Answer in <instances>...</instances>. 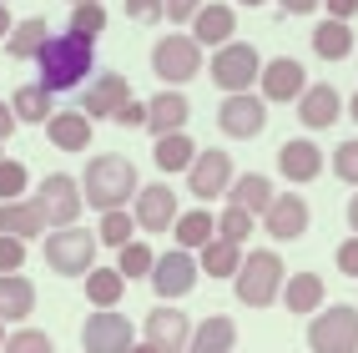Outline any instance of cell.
Here are the masks:
<instances>
[{"instance_id":"6da1fadb","label":"cell","mask_w":358,"mask_h":353,"mask_svg":"<svg viewBox=\"0 0 358 353\" xmlns=\"http://www.w3.org/2000/svg\"><path fill=\"white\" fill-rule=\"evenodd\" d=\"M81 192H86V202L96 207V212H111V207H127L141 192V177H136V167H131L122 152H101V157L86 161Z\"/></svg>"},{"instance_id":"7a4b0ae2","label":"cell","mask_w":358,"mask_h":353,"mask_svg":"<svg viewBox=\"0 0 358 353\" xmlns=\"http://www.w3.org/2000/svg\"><path fill=\"white\" fill-rule=\"evenodd\" d=\"M96 41H86L76 31H66V36H51L41 45V86H51V91H71V86H81L91 76V66H96V51H91Z\"/></svg>"},{"instance_id":"3957f363","label":"cell","mask_w":358,"mask_h":353,"mask_svg":"<svg viewBox=\"0 0 358 353\" xmlns=\"http://www.w3.org/2000/svg\"><path fill=\"white\" fill-rule=\"evenodd\" d=\"M282 282H288V273H282L278 252H248L243 268H237V278H232V288H237V303L268 308L273 298H282Z\"/></svg>"},{"instance_id":"277c9868","label":"cell","mask_w":358,"mask_h":353,"mask_svg":"<svg viewBox=\"0 0 358 353\" xmlns=\"http://www.w3.org/2000/svg\"><path fill=\"white\" fill-rule=\"evenodd\" d=\"M91 257H96V232H86L76 222L45 232V263H51L56 278H86Z\"/></svg>"},{"instance_id":"5b68a950","label":"cell","mask_w":358,"mask_h":353,"mask_svg":"<svg viewBox=\"0 0 358 353\" xmlns=\"http://www.w3.org/2000/svg\"><path fill=\"white\" fill-rule=\"evenodd\" d=\"M207 76H212V86H217V91H227V96H237V91H252L257 76H262L257 45H248V41H227V45H217V56H212Z\"/></svg>"},{"instance_id":"8992f818","label":"cell","mask_w":358,"mask_h":353,"mask_svg":"<svg viewBox=\"0 0 358 353\" xmlns=\"http://www.w3.org/2000/svg\"><path fill=\"white\" fill-rule=\"evenodd\" d=\"M152 71L166 81V86H187L202 71V45L197 36H162L152 45Z\"/></svg>"},{"instance_id":"52a82bcc","label":"cell","mask_w":358,"mask_h":353,"mask_svg":"<svg viewBox=\"0 0 358 353\" xmlns=\"http://www.w3.org/2000/svg\"><path fill=\"white\" fill-rule=\"evenodd\" d=\"M308 348L313 353H358V308L338 303V308H323L308 328Z\"/></svg>"},{"instance_id":"ba28073f","label":"cell","mask_w":358,"mask_h":353,"mask_svg":"<svg viewBox=\"0 0 358 353\" xmlns=\"http://www.w3.org/2000/svg\"><path fill=\"white\" fill-rule=\"evenodd\" d=\"M197 278H202V263H197V252H187V247H172V252H162L157 257V268H152V288L157 298H187L197 288Z\"/></svg>"},{"instance_id":"9c48e42d","label":"cell","mask_w":358,"mask_h":353,"mask_svg":"<svg viewBox=\"0 0 358 353\" xmlns=\"http://www.w3.org/2000/svg\"><path fill=\"white\" fill-rule=\"evenodd\" d=\"M262 127H268V106L252 91H237V96H227L217 106V131L232 141H252V136H262Z\"/></svg>"},{"instance_id":"30bf717a","label":"cell","mask_w":358,"mask_h":353,"mask_svg":"<svg viewBox=\"0 0 358 353\" xmlns=\"http://www.w3.org/2000/svg\"><path fill=\"white\" fill-rule=\"evenodd\" d=\"M81 348L86 353H127L131 348V318L116 308H96L81 323Z\"/></svg>"},{"instance_id":"8fae6325","label":"cell","mask_w":358,"mask_h":353,"mask_svg":"<svg viewBox=\"0 0 358 353\" xmlns=\"http://www.w3.org/2000/svg\"><path fill=\"white\" fill-rule=\"evenodd\" d=\"M36 202L51 212V227H71V222L81 217V207H86V192H81V182H76V177L51 172V177L36 187Z\"/></svg>"},{"instance_id":"7c38bea8","label":"cell","mask_w":358,"mask_h":353,"mask_svg":"<svg viewBox=\"0 0 358 353\" xmlns=\"http://www.w3.org/2000/svg\"><path fill=\"white\" fill-rule=\"evenodd\" d=\"M232 157L222 152V147H207V152H197V161L187 167V187H192V197L197 202H212L217 192H227L232 187Z\"/></svg>"},{"instance_id":"4fadbf2b","label":"cell","mask_w":358,"mask_h":353,"mask_svg":"<svg viewBox=\"0 0 358 353\" xmlns=\"http://www.w3.org/2000/svg\"><path fill=\"white\" fill-rule=\"evenodd\" d=\"M257 86H262V101H298L308 91V71L293 56H273V61H262Z\"/></svg>"},{"instance_id":"5bb4252c","label":"cell","mask_w":358,"mask_h":353,"mask_svg":"<svg viewBox=\"0 0 358 353\" xmlns=\"http://www.w3.org/2000/svg\"><path fill=\"white\" fill-rule=\"evenodd\" d=\"M127 101H131V86H127V76H122V71H101V76L86 86L81 111L91 116V122H111V116L122 111Z\"/></svg>"},{"instance_id":"9a60e30c","label":"cell","mask_w":358,"mask_h":353,"mask_svg":"<svg viewBox=\"0 0 358 353\" xmlns=\"http://www.w3.org/2000/svg\"><path fill=\"white\" fill-rule=\"evenodd\" d=\"M308 217H313V212H308V202L298 192H278L273 207L262 212V227H268L278 243H298L303 232H308Z\"/></svg>"},{"instance_id":"2e32d148","label":"cell","mask_w":358,"mask_h":353,"mask_svg":"<svg viewBox=\"0 0 358 353\" xmlns=\"http://www.w3.org/2000/svg\"><path fill=\"white\" fill-rule=\"evenodd\" d=\"M278 172H282V182H293V187L313 182L323 172V147H318V141H308V136L282 141V147H278Z\"/></svg>"},{"instance_id":"e0dca14e","label":"cell","mask_w":358,"mask_h":353,"mask_svg":"<svg viewBox=\"0 0 358 353\" xmlns=\"http://www.w3.org/2000/svg\"><path fill=\"white\" fill-rule=\"evenodd\" d=\"M338 111H343V96H338V86H328V81H313L298 96V122L308 131H328L338 122Z\"/></svg>"},{"instance_id":"ac0fdd59","label":"cell","mask_w":358,"mask_h":353,"mask_svg":"<svg viewBox=\"0 0 358 353\" xmlns=\"http://www.w3.org/2000/svg\"><path fill=\"white\" fill-rule=\"evenodd\" d=\"M0 232H15V238H45L51 232V212H45L36 197H15V202H0Z\"/></svg>"},{"instance_id":"d6986e66","label":"cell","mask_w":358,"mask_h":353,"mask_svg":"<svg viewBox=\"0 0 358 353\" xmlns=\"http://www.w3.org/2000/svg\"><path fill=\"white\" fill-rule=\"evenodd\" d=\"M177 222V192L172 187H141L136 192V227L141 232H172Z\"/></svg>"},{"instance_id":"ffe728a7","label":"cell","mask_w":358,"mask_h":353,"mask_svg":"<svg viewBox=\"0 0 358 353\" xmlns=\"http://www.w3.org/2000/svg\"><path fill=\"white\" fill-rule=\"evenodd\" d=\"M187 338H192V323H187L182 308H152L147 313V343H157L162 353H187Z\"/></svg>"},{"instance_id":"44dd1931","label":"cell","mask_w":358,"mask_h":353,"mask_svg":"<svg viewBox=\"0 0 358 353\" xmlns=\"http://www.w3.org/2000/svg\"><path fill=\"white\" fill-rule=\"evenodd\" d=\"M187 116H192V101H187L177 86H166L162 96H152V101H147V131H152V136L182 131V127H187Z\"/></svg>"},{"instance_id":"7402d4cb","label":"cell","mask_w":358,"mask_h":353,"mask_svg":"<svg viewBox=\"0 0 358 353\" xmlns=\"http://www.w3.org/2000/svg\"><path fill=\"white\" fill-rule=\"evenodd\" d=\"M192 36H197V45H227L232 36H237V10L232 6H202L197 15H192Z\"/></svg>"},{"instance_id":"603a6c76","label":"cell","mask_w":358,"mask_h":353,"mask_svg":"<svg viewBox=\"0 0 358 353\" xmlns=\"http://www.w3.org/2000/svg\"><path fill=\"white\" fill-rule=\"evenodd\" d=\"M45 136H51V147H61V152H86L91 147V116L86 111H56L51 122H45Z\"/></svg>"},{"instance_id":"cb8c5ba5","label":"cell","mask_w":358,"mask_h":353,"mask_svg":"<svg viewBox=\"0 0 358 353\" xmlns=\"http://www.w3.org/2000/svg\"><path fill=\"white\" fill-rule=\"evenodd\" d=\"M36 313V282L20 278V273H0V318L20 323Z\"/></svg>"},{"instance_id":"d4e9b609","label":"cell","mask_w":358,"mask_h":353,"mask_svg":"<svg viewBox=\"0 0 358 353\" xmlns=\"http://www.w3.org/2000/svg\"><path fill=\"white\" fill-rule=\"evenodd\" d=\"M237 343V323L222 318V313H212L192 328V338H187V353H232Z\"/></svg>"},{"instance_id":"484cf974","label":"cell","mask_w":358,"mask_h":353,"mask_svg":"<svg viewBox=\"0 0 358 353\" xmlns=\"http://www.w3.org/2000/svg\"><path fill=\"white\" fill-rule=\"evenodd\" d=\"M172 232H177V247H187V252H202L212 238H217V217H212V212H202V207H192V212H177Z\"/></svg>"},{"instance_id":"4316f807","label":"cell","mask_w":358,"mask_h":353,"mask_svg":"<svg viewBox=\"0 0 358 353\" xmlns=\"http://www.w3.org/2000/svg\"><path fill=\"white\" fill-rule=\"evenodd\" d=\"M197 263L207 278H237V268H243V243H232V238H212L202 252H197Z\"/></svg>"},{"instance_id":"83f0119b","label":"cell","mask_w":358,"mask_h":353,"mask_svg":"<svg viewBox=\"0 0 358 353\" xmlns=\"http://www.w3.org/2000/svg\"><path fill=\"white\" fill-rule=\"evenodd\" d=\"M51 96L56 91L51 86H15V96H10V111H15V122H26V127H45L51 122Z\"/></svg>"},{"instance_id":"f1b7e54d","label":"cell","mask_w":358,"mask_h":353,"mask_svg":"<svg viewBox=\"0 0 358 353\" xmlns=\"http://www.w3.org/2000/svg\"><path fill=\"white\" fill-rule=\"evenodd\" d=\"M282 308L288 313H318L323 308V278L318 273H293L282 282Z\"/></svg>"},{"instance_id":"f546056e","label":"cell","mask_w":358,"mask_h":353,"mask_svg":"<svg viewBox=\"0 0 358 353\" xmlns=\"http://www.w3.org/2000/svg\"><path fill=\"white\" fill-rule=\"evenodd\" d=\"M81 282H86L91 308H116V303H122V293H127V273H122V268H91Z\"/></svg>"},{"instance_id":"4dcf8cb0","label":"cell","mask_w":358,"mask_h":353,"mask_svg":"<svg viewBox=\"0 0 358 353\" xmlns=\"http://www.w3.org/2000/svg\"><path fill=\"white\" fill-rule=\"evenodd\" d=\"M313 56L318 61H343V56H353V26L348 20H323V26L313 31Z\"/></svg>"},{"instance_id":"1f68e13d","label":"cell","mask_w":358,"mask_h":353,"mask_svg":"<svg viewBox=\"0 0 358 353\" xmlns=\"http://www.w3.org/2000/svg\"><path fill=\"white\" fill-rule=\"evenodd\" d=\"M45 41H51V26H45L41 15H31V20H15V31L6 36V51H10L15 61H36Z\"/></svg>"},{"instance_id":"d6a6232c","label":"cell","mask_w":358,"mask_h":353,"mask_svg":"<svg viewBox=\"0 0 358 353\" xmlns=\"http://www.w3.org/2000/svg\"><path fill=\"white\" fill-rule=\"evenodd\" d=\"M157 167L162 172H187L197 161V141L187 136V131H166V136H157Z\"/></svg>"},{"instance_id":"836d02e7","label":"cell","mask_w":358,"mask_h":353,"mask_svg":"<svg viewBox=\"0 0 358 353\" xmlns=\"http://www.w3.org/2000/svg\"><path fill=\"white\" fill-rule=\"evenodd\" d=\"M227 197H232L237 207H248V212H268L278 192H273V182L262 177V172H243V177H232Z\"/></svg>"},{"instance_id":"e575fe53","label":"cell","mask_w":358,"mask_h":353,"mask_svg":"<svg viewBox=\"0 0 358 353\" xmlns=\"http://www.w3.org/2000/svg\"><path fill=\"white\" fill-rule=\"evenodd\" d=\"M131 232H136V212L111 207V212H101V222H96V243H106V247H127Z\"/></svg>"},{"instance_id":"d590c367","label":"cell","mask_w":358,"mask_h":353,"mask_svg":"<svg viewBox=\"0 0 358 353\" xmlns=\"http://www.w3.org/2000/svg\"><path fill=\"white\" fill-rule=\"evenodd\" d=\"M116 268H122L127 278H152V268H157V252L147 247V243H127V247H116Z\"/></svg>"},{"instance_id":"8d00e7d4","label":"cell","mask_w":358,"mask_h":353,"mask_svg":"<svg viewBox=\"0 0 358 353\" xmlns=\"http://www.w3.org/2000/svg\"><path fill=\"white\" fill-rule=\"evenodd\" d=\"M252 227H257V212L237 207V202H227V212L217 217V232H222V238H232V243H248V238H252Z\"/></svg>"},{"instance_id":"74e56055","label":"cell","mask_w":358,"mask_h":353,"mask_svg":"<svg viewBox=\"0 0 358 353\" xmlns=\"http://www.w3.org/2000/svg\"><path fill=\"white\" fill-rule=\"evenodd\" d=\"M71 31L86 36V41H96L106 31V10H101V0H91V6H71Z\"/></svg>"},{"instance_id":"f35d334b","label":"cell","mask_w":358,"mask_h":353,"mask_svg":"<svg viewBox=\"0 0 358 353\" xmlns=\"http://www.w3.org/2000/svg\"><path fill=\"white\" fill-rule=\"evenodd\" d=\"M26 182H31L26 161H15V157H0V202H15L20 192H26Z\"/></svg>"},{"instance_id":"ab89813d","label":"cell","mask_w":358,"mask_h":353,"mask_svg":"<svg viewBox=\"0 0 358 353\" xmlns=\"http://www.w3.org/2000/svg\"><path fill=\"white\" fill-rule=\"evenodd\" d=\"M0 353H56V343H51V333H41V328H15Z\"/></svg>"},{"instance_id":"60d3db41","label":"cell","mask_w":358,"mask_h":353,"mask_svg":"<svg viewBox=\"0 0 358 353\" xmlns=\"http://www.w3.org/2000/svg\"><path fill=\"white\" fill-rule=\"evenodd\" d=\"M333 177L358 187V141H338V152H333Z\"/></svg>"},{"instance_id":"b9f144b4","label":"cell","mask_w":358,"mask_h":353,"mask_svg":"<svg viewBox=\"0 0 358 353\" xmlns=\"http://www.w3.org/2000/svg\"><path fill=\"white\" fill-rule=\"evenodd\" d=\"M20 268H26V238L0 232V273H20Z\"/></svg>"},{"instance_id":"7bdbcfd3","label":"cell","mask_w":358,"mask_h":353,"mask_svg":"<svg viewBox=\"0 0 358 353\" xmlns=\"http://www.w3.org/2000/svg\"><path fill=\"white\" fill-rule=\"evenodd\" d=\"M127 15L136 20V26H162L166 6H162V0H127Z\"/></svg>"},{"instance_id":"ee69618b","label":"cell","mask_w":358,"mask_h":353,"mask_svg":"<svg viewBox=\"0 0 358 353\" xmlns=\"http://www.w3.org/2000/svg\"><path fill=\"white\" fill-rule=\"evenodd\" d=\"M162 6H166V20H177V26H182V20H192L207 0H162Z\"/></svg>"},{"instance_id":"f6af8a7d","label":"cell","mask_w":358,"mask_h":353,"mask_svg":"<svg viewBox=\"0 0 358 353\" xmlns=\"http://www.w3.org/2000/svg\"><path fill=\"white\" fill-rule=\"evenodd\" d=\"M111 122H116V127H147V101H127Z\"/></svg>"},{"instance_id":"bcb514c9","label":"cell","mask_w":358,"mask_h":353,"mask_svg":"<svg viewBox=\"0 0 358 353\" xmlns=\"http://www.w3.org/2000/svg\"><path fill=\"white\" fill-rule=\"evenodd\" d=\"M338 273H348V278H358V232L348 243H338Z\"/></svg>"},{"instance_id":"7dc6e473","label":"cell","mask_w":358,"mask_h":353,"mask_svg":"<svg viewBox=\"0 0 358 353\" xmlns=\"http://www.w3.org/2000/svg\"><path fill=\"white\" fill-rule=\"evenodd\" d=\"M323 6H328L333 20H353L358 15V0H323Z\"/></svg>"},{"instance_id":"c3c4849f","label":"cell","mask_w":358,"mask_h":353,"mask_svg":"<svg viewBox=\"0 0 358 353\" xmlns=\"http://www.w3.org/2000/svg\"><path fill=\"white\" fill-rule=\"evenodd\" d=\"M278 6H282V10H288V15H308V10H318V6H323V0H278Z\"/></svg>"},{"instance_id":"681fc988","label":"cell","mask_w":358,"mask_h":353,"mask_svg":"<svg viewBox=\"0 0 358 353\" xmlns=\"http://www.w3.org/2000/svg\"><path fill=\"white\" fill-rule=\"evenodd\" d=\"M15 131V111H10V101H0V141H6Z\"/></svg>"},{"instance_id":"f907efd6","label":"cell","mask_w":358,"mask_h":353,"mask_svg":"<svg viewBox=\"0 0 358 353\" xmlns=\"http://www.w3.org/2000/svg\"><path fill=\"white\" fill-rule=\"evenodd\" d=\"M15 31V20H10V10H6V0H0V41H6Z\"/></svg>"},{"instance_id":"816d5d0a","label":"cell","mask_w":358,"mask_h":353,"mask_svg":"<svg viewBox=\"0 0 358 353\" xmlns=\"http://www.w3.org/2000/svg\"><path fill=\"white\" fill-rule=\"evenodd\" d=\"M348 227L358 232V192H353V202H348Z\"/></svg>"},{"instance_id":"f5cc1de1","label":"cell","mask_w":358,"mask_h":353,"mask_svg":"<svg viewBox=\"0 0 358 353\" xmlns=\"http://www.w3.org/2000/svg\"><path fill=\"white\" fill-rule=\"evenodd\" d=\"M127 353H162V348H157V343H131Z\"/></svg>"},{"instance_id":"db71d44e","label":"cell","mask_w":358,"mask_h":353,"mask_svg":"<svg viewBox=\"0 0 358 353\" xmlns=\"http://www.w3.org/2000/svg\"><path fill=\"white\" fill-rule=\"evenodd\" d=\"M348 116H353V122H358V96H353V101H348Z\"/></svg>"},{"instance_id":"11a10c76","label":"cell","mask_w":358,"mask_h":353,"mask_svg":"<svg viewBox=\"0 0 358 353\" xmlns=\"http://www.w3.org/2000/svg\"><path fill=\"white\" fill-rule=\"evenodd\" d=\"M237 6H268V0H237Z\"/></svg>"},{"instance_id":"9f6ffc18","label":"cell","mask_w":358,"mask_h":353,"mask_svg":"<svg viewBox=\"0 0 358 353\" xmlns=\"http://www.w3.org/2000/svg\"><path fill=\"white\" fill-rule=\"evenodd\" d=\"M0 348H6V318H0Z\"/></svg>"},{"instance_id":"6f0895ef","label":"cell","mask_w":358,"mask_h":353,"mask_svg":"<svg viewBox=\"0 0 358 353\" xmlns=\"http://www.w3.org/2000/svg\"><path fill=\"white\" fill-rule=\"evenodd\" d=\"M71 6H91V0H71Z\"/></svg>"}]
</instances>
